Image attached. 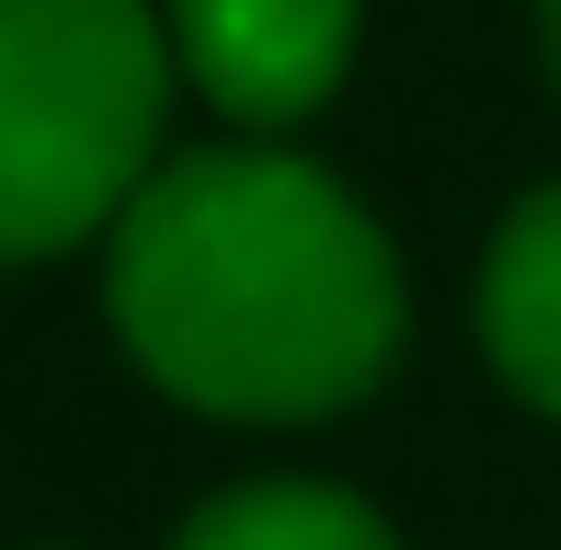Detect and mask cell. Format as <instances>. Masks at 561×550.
I'll return each instance as SVG.
<instances>
[{
  "instance_id": "obj_1",
  "label": "cell",
  "mask_w": 561,
  "mask_h": 550,
  "mask_svg": "<svg viewBox=\"0 0 561 550\" xmlns=\"http://www.w3.org/2000/svg\"><path fill=\"white\" fill-rule=\"evenodd\" d=\"M104 241V310L138 379L218 424L367 402L413 321L390 230L298 149H184Z\"/></svg>"
},
{
  "instance_id": "obj_2",
  "label": "cell",
  "mask_w": 561,
  "mask_h": 550,
  "mask_svg": "<svg viewBox=\"0 0 561 550\" xmlns=\"http://www.w3.org/2000/svg\"><path fill=\"white\" fill-rule=\"evenodd\" d=\"M172 81L149 0H0V264L81 253L138 207Z\"/></svg>"
},
{
  "instance_id": "obj_3",
  "label": "cell",
  "mask_w": 561,
  "mask_h": 550,
  "mask_svg": "<svg viewBox=\"0 0 561 550\" xmlns=\"http://www.w3.org/2000/svg\"><path fill=\"white\" fill-rule=\"evenodd\" d=\"M367 0H161L172 69L241 127H298L344 92Z\"/></svg>"
},
{
  "instance_id": "obj_4",
  "label": "cell",
  "mask_w": 561,
  "mask_h": 550,
  "mask_svg": "<svg viewBox=\"0 0 561 550\" xmlns=\"http://www.w3.org/2000/svg\"><path fill=\"white\" fill-rule=\"evenodd\" d=\"M470 310H481V356H493V379L516 390L527 413L561 424V184H539V195L504 207Z\"/></svg>"
},
{
  "instance_id": "obj_5",
  "label": "cell",
  "mask_w": 561,
  "mask_h": 550,
  "mask_svg": "<svg viewBox=\"0 0 561 550\" xmlns=\"http://www.w3.org/2000/svg\"><path fill=\"white\" fill-rule=\"evenodd\" d=\"M172 550H401V539L344 482H229L172 528Z\"/></svg>"
},
{
  "instance_id": "obj_6",
  "label": "cell",
  "mask_w": 561,
  "mask_h": 550,
  "mask_svg": "<svg viewBox=\"0 0 561 550\" xmlns=\"http://www.w3.org/2000/svg\"><path fill=\"white\" fill-rule=\"evenodd\" d=\"M539 58H550V81H561V0H539Z\"/></svg>"
}]
</instances>
